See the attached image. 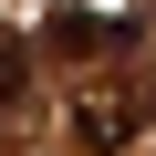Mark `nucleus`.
I'll use <instances>...</instances> for the list:
<instances>
[{
	"label": "nucleus",
	"mask_w": 156,
	"mask_h": 156,
	"mask_svg": "<svg viewBox=\"0 0 156 156\" xmlns=\"http://www.w3.org/2000/svg\"><path fill=\"white\" fill-rule=\"evenodd\" d=\"M135 135H146V104L135 94H104V83L73 94V146H83V156H125Z\"/></svg>",
	"instance_id": "f257e3e1"
},
{
	"label": "nucleus",
	"mask_w": 156,
	"mask_h": 156,
	"mask_svg": "<svg viewBox=\"0 0 156 156\" xmlns=\"http://www.w3.org/2000/svg\"><path fill=\"white\" fill-rule=\"evenodd\" d=\"M42 42L73 52V62H94V52H135V21H115V11H52Z\"/></svg>",
	"instance_id": "f03ea898"
},
{
	"label": "nucleus",
	"mask_w": 156,
	"mask_h": 156,
	"mask_svg": "<svg viewBox=\"0 0 156 156\" xmlns=\"http://www.w3.org/2000/svg\"><path fill=\"white\" fill-rule=\"evenodd\" d=\"M21 83H31V62H21V42H11V31H0V104H11Z\"/></svg>",
	"instance_id": "7ed1b4c3"
},
{
	"label": "nucleus",
	"mask_w": 156,
	"mask_h": 156,
	"mask_svg": "<svg viewBox=\"0 0 156 156\" xmlns=\"http://www.w3.org/2000/svg\"><path fill=\"white\" fill-rule=\"evenodd\" d=\"M146 115H156V94H146Z\"/></svg>",
	"instance_id": "20e7f679"
}]
</instances>
